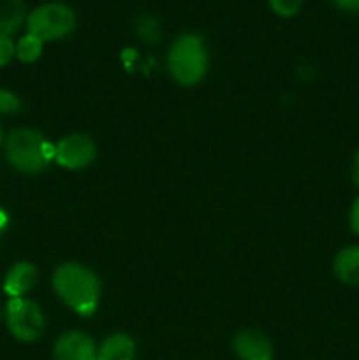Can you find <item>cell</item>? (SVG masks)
I'll return each instance as SVG.
<instances>
[{
	"instance_id": "6da1fadb",
	"label": "cell",
	"mask_w": 359,
	"mask_h": 360,
	"mask_svg": "<svg viewBox=\"0 0 359 360\" xmlns=\"http://www.w3.org/2000/svg\"><path fill=\"white\" fill-rule=\"evenodd\" d=\"M53 290L60 301L80 316H92L101 301V281L97 274L77 262L60 264L53 273Z\"/></svg>"
},
{
	"instance_id": "7a4b0ae2",
	"label": "cell",
	"mask_w": 359,
	"mask_h": 360,
	"mask_svg": "<svg viewBox=\"0 0 359 360\" xmlns=\"http://www.w3.org/2000/svg\"><path fill=\"white\" fill-rule=\"evenodd\" d=\"M4 148L7 162L25 174H37L55 160V144L34 129L13 130L4 141Z\"/></svg>"
},
{
	"instance_id": "3957f363",
	"label": "cell",
	"mask_w": 359,
	"mask_h": 360,
	"mask_svg": "<svg viewBox=\"0 0 359 360\" xmlns=\"http://www.w3.org/2000/svg\"><path fill=\"white\" fill-rule=\"evenodd\" d=\"M168 69L182 86L201 83L208 70V49L203 39L196 34L180 35L169 49Z\"/></svg>"
},
{
	"instance_id": "277c9868",
	"label": "cell",
	"mask_w": 359,
	"mask_h": 360,
	"mask_svg": "<svg viewBox=\"0 0 359 360\" xmlns=\"http://www.w3.org/2000/svg\"><path fill=\"white\" fill-rule=\"evenodd\" d=\"M25 23L27 34L35 35L42 42L58 41L76 28V13L67 4L46 2L35 7Z\"/></svg>"
},
{
	"instance_id": "5b68a950",
	"label": "cell",
	"mask_w": 359,
	"mask_h": 360,
	"mask_svg": "<svg viewBox=\"0 0 359 360\" xmlns=\"http://www.w3.org/2000/svg\"><path fill=\"white\" fill-rule=\"evenodd\" d=\"M6 323L11 336L21 343H34L44 334L46 319L34 301L13 297L6 304Z\"/></svg>"
},
{
	"instance_id": "8992f818",
	"label": "cell",
	"mask_w": 359,
	"mask_h": 360,
	"mask_svg": "<svg viewBox=\"0 0 359 360\" xmlns=\"http://www.w3.org/2000/svg\"><path fill=\"white\" fill-rule=\"evenodd\" d=\"M97 157V146L84 134H70L55 144V162L69 171L84 169Z\"/></svg>"
},
{
	"instance_id": "52a82bcc",
	"label": "cell",
	"mask_w": 359,
	"mask_h": 360,
	"mask_svg": "<svg viewBox=\"0 0 359 360\" xmlns=\"http://www.w3.org/2000/svg\"><path fill=\"white\" fill-rule=\"evenodd\" d=\"M53 359L55 360H95L97 359V345L81 330H69L58 336L53 345Z\"/></svg>"
},
{
	"instance_id": "ba28073f",
	"label": "cell",
	"mask_w": 359,
	"mask_h": 360,
	"mask_svg": "<svg viewBox=\"0 0 359 360\" xmlns=\"http://www.w3.org/2000/svg\"><path fill=\"white\" fill-rule=\"evenodd\" d=\"M232 350L239 360H273V343L257 329L239 330L232 338Z\"/></svg>"
},
{
	"instance_id": "9c48e42d",
	"label": "cell",
	"mask_w": 359,
	"mask_h": 360,
	"mask_svg": "<svg viewBox=\"0 0 359 360\" xmlns=\"http://www.w3.org/2000/svg\"><path fill=\"white\" fill-rule=\"evenodd\" d=\"M37 267L32 262H18L7 271L4 278V292L13 297H23L37 283Z\"/></svg>"
},
{
	"instance_id": "30bf717a",
	"label": "cell",
	"mask_w": 359,
	"mask_h": 360,
	"mask_svg": "<svg viewBox=\"0 0 359 360\" xmlns=\"http://www.w3.org/2000/svg\"><path fill=\"white\" fill-rule=\"evenodd\" d=\"M333 273L348 287H359V245H348L334 255Z\"/></svg>"
},
{
	"instance_id": "8fae6325",
	"label": "cell",
	"mask_w": 359,
	"mask_h": 360,
	"mask_svg": "<svg viewBox=\"0 0 359 360\" xmlns=\"http://www.w3.org/2000/svg\"><path fill=\"white\" fill-rule=\"evenodd\" d=\"M137 345L129 334H113L97 347V360H136Z\"/></svg>"
},
{
	"instance_id": "7c38bea8",
	"label": "cell",
	"mask_w": 359,
	"mask_h": 360,
	"mask_svg": "<svg viewBox=\"0 0 359 360\" xmlns=\"http://www.w3.org/2000/svg\"><path fill=\"white\" fill-rule=\"evenodd\" d=\"M27 21L23 0H0V34L13 35Z\"/></svg>"
},
{
	"instance_id": "4fadbf2b",
	"label": "cell",
	"mask_w": 359,
	"mask_h": 360,
	"mask_svg": "<svg viewBox=\"0 0 359 360\" xmlns=\"http://www.w3.org/2000/svg\"><path fill=\"white\" fill-rule=\"evenodd\" d=\"M44 42L32 34H25L20 41L16 42V56L23 63H34L41 58Z\"/></svg>"
},
{
	"instance_id": "5bb4252c",
	"label": "cell",
	"mask_w": 359,
	"mask_h": 360,
	"mask_svg": "<svg viewBox=\"0 0 359 360\" xmlns=\"http://www.w3.org/2000/svg\"><path fill=\"white\" fill-rule=\"evenodd\" d=\"M136 32L148 44H157L162 37L160 25L153 16H141L136 23Z\"/></svg>"
},
{
	"instance_id": "9a60e30c",
	"label": "cell",
	"mask_w": 359,
	"mask_h": 360,
	"mask_svg": "<svg viewBox=\"0 0 359 360\" xmlns=\"http://www.w3.org/2000/svg\"><path fill=\"white\" fill-rule=\"evenodd\" d=\"M270 7L277 16L292 18L301 11L303 0H270Z\"/></svg>"
},
{
	"instance_id": "2e32d148",
	"label": "cell",
	"mask_w": 359,
	"mask_h": 360,
	"mask_svg": "<svg viewBox=\"0 0 359 360\" xmlns=\"http://www.w3.org/2000/svg\"><path fill=\"white\" fill-rule=\"evenodd\" d=\"M21 109V101L16 94L0 88V115H16Z\"/></svg>"
},
{
	"instance_id": "e0dca14e",
	"label": "cell",
	"mask_w": 359,
	"mask_h": 360,
	"mask_svg": "<svg viewBox=\"0 0 359 360\" xmlns=\"http://www.w3.org/2000/svg\"><path fill=\"white\" fill-rule=\"evenodd\" d=\"M16 56V44L11 35L0 34V67H6Z\"/></svg>"
},
{
	"instance_id": "ac0fdd59",
	"label": "cell",
	"mask_w": 359,
	"mask_h": 360,
	"mask_svg": "<svg viewBox=\"0 0 359 360\" xmlns=\"http://www.w3.org/2000/svg\"><path fill=\"white\" fill-rule=\"evenodd\" d=\"M348 227H351L352 234L359 236V195L355 197L348 210Z\"/></svg>"
},
{
	"instance_id": "d6986e66",
	"label": "cell",
	"mask_w": 359,
	"mask_h": 360,
	"mask_svg": "<svg viewBox=\"0 0 359 360\" xmlns=\"http://www.w3.org/2000/svg\"><path fill=\"white\" fill-rule=\"evenodd\" d=\"M331 2L345 13H359V0H331Z\"/></svg>"
},
{
	"instance_id": "ffe728a7",
	"label": "cell",
	"mask_w": 359,
	"mask_h": 360,
	"mask_svg": "<svg viewBox=\"0 0 359 360\" xmlns=\"http://www.w3.org/2000/svg\"><path fill=\"white\" fill-rule=\"evenodd\" d=\"M351 174H352V181H354V185L359 188V146H358V150H355L354 158H352Z\"/></svg>"
},
{
	"instance_id": "44dd1931",
	"label": "cell",
	"mask_w": 359,
	"mask_h": 360,
	"mask_svg": "<svg viewBox=\"0 0 359 360\" xmlns=\"http://www.w3.org/2000/svg\"><path fill=\"white\" fill-rule=\"evenodd\" d=\"M7 227H9V214H7V211L0 206V236L6 232Z\"/></svg>"
},
{
	"instance_id": "7402d4cb",
	"label": "cell",
	"mask_w": 359,
	"mask_h": 360,
	"mask_svg": "<svg viewBox=\"0 0 359 360\" xmlns=\"http://www.w3.org/2000/svg\"><path fill=\"white\" fill-rule=\"evenodd\" d=\"M4 143V134H2V129H0V146H2Z\"/></svg>"
},
{
	"instance_id": "603a6c76",
	"label": "cell",
	"mask_w": 359,
	"mask_h": 360,
	"mask_svg": "<svg viewBox=\"0 0 359 360\" xmlns=\"http://www.w3.org/2000/svg\"><path fill=\"white\" fill-rule=\"evenodd\" d=\"M0 316H2V304H0Z\"/></svg>"
},
{
	"instance_id": "cb8c5ba5",
	"label": "cell",
	"mask_w": 359,
	"mask_h": 360,
	"mask_svg": "<svg viewBox=\"0 0 359 360\" xmlns=\"http://www.w3.org/2000/svg\"><path fill=\"white\" fill-rule=\"evenodd\" d=\"M95 360H97V359H95Z\"/></svg>"
}]
</instances>
